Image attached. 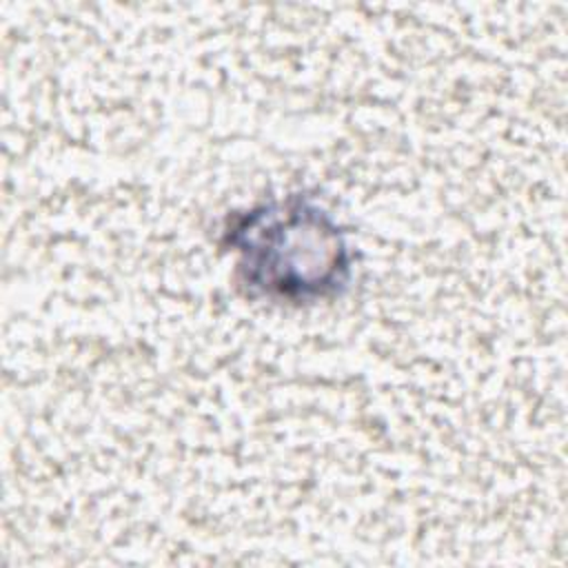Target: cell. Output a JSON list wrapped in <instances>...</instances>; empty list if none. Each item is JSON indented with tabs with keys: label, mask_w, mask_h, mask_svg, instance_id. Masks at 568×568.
<instances>
[{
	"label": "cell",
	"mask_w": 568,
	"mask_h": 568,
	"mask_svg": "<svg viewBox=\"0 0 568 568\" xmlns=\"http://www.w3.org/2000/svg\"><path fill=\"white\" fill-rule=\"evenodd\" d=\"M246 284L280 297L306 300L346 282V244L324 211L291 200L251 211L229 231Z\"/></svg>",
	"instance_id": "obj_1"
}]
</instances>
